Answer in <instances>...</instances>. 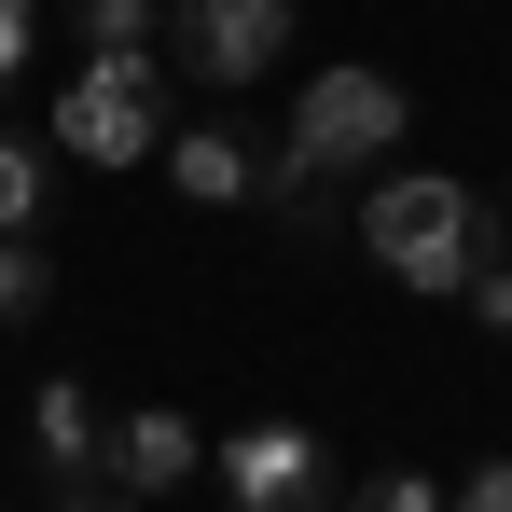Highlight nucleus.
Wrapping results in <instances>:
<instances>
[{"mask_svg": "<svg viewBox=\"0 0 512 512\" xmlns=\"http://www.w3.org/2000/svg\"><path fill=\"white\" fill-rule=\"evenodd\" d=\"M346 222H360L374 277H388V291H429V305H443V291H471V263L499 250V222L471 208V180H443V167H388Z\"/></svg>", "mask_w": 512, "mask_h": 512, "instance_id": "obj_1", "label": "nucleus"}, {"mask_svg": "<svg viewBox=\"0 0 512 512\" xmlns=\"http://www.w3.org/2000/svg\"><path fill=\"white\" fill-rule=\"evenodd\" d=\"M56 153L70 167H153L167 153V70L153 56H84L56 84Z\"/></svg>", "mask_w": 512, "mask_h": 512, "instance_id": "obj_2", "label": "nucleus"}, {"mask_svg": "<svg viewBox=\"0 0 512 512\" xmlns=\"http://www.w3.org/2000/svg\"><path fill=\"white\" fill-rule=\"evenodd\" d=\"M402 125H416V97L388 84V70H319V84L291 97V153H305L319 180L388 167V153H402Z\"/></svg>", "mask_w": 512, "mask_h": 512, "instance_id": "obj_3", "label": "nucleus"}, {"mask_svg": "<svg viewBox=\"0 0 512 512\" xmlns=\"http://www.w3.org/2000/svg\"><path fill=\"white\" fill-rule=\"evenodd\" d=\"M222 499L236 512H346L333 499V443L305 416H250L236 443H222Z\"/></svg>", "mask_w": 512, "mask_h": 512, "instance_id": "obj_4", "label": "nucleus"}, {"mask_svg": "<svg viewBox=\"0 0 512 512\" xmlns=\"http://www.w3.org/2000/svg\"><path fill=\"white\" fill-rule=\"evenodd\" d=\"M291 14L305 0H180V70L208 97H250L277 56H291Z\"/></svg>", "mask_w": 512, "mask_h": 512, "instance_id": "obj_5", "label": "nucleus"}, {"mask_svg": "<svg viewBox=\"0 0 512 512\" xmlns=\"http://www.w3.org/2000/svg\"><path fill=\"white\" fill-rule=\"evenodd\" d=\"M208 471V429L180 416V402H125V416H97V485L111 499H167Z\"/></svg>", "mask_w": 512, "mask_h": 512, "instance_id": "obj_6", "label": "nucleus"}, {"mask_svg": "<svg viewBox=\"0 0 512 512\" xmlns=\"http://www.w3.org/2000/svg\"><path fill=\"white\" fill-rule=\"evenodd\" d=\"M167 194H194V208H250V139L236 125H167Z\"/></svg>", "mask_w": 512, "mask_h": 512, "instance_id": "obj_7", "label": "nucleus"}, {"mask_svg": "<svg viewBox=\"0 0 512 512\" xmlns=\"http://www.w3.org/2000/svg\"><path fill=\"white\" fill-rule=\"evenodd\" d=\"M250 194L277 208V222H291V236H333V222H346V180H319L305 153H291V139H277V153H250Z\"/></svg>", "mask_w": 512, "mask_h": 512, "instance_id": "obj_8", "label": "nucleus"}, {"mask_svg": "<svg viewBox=\"0 0 512 512\" xmlns=\"http://www.w3.org/2000/svg\"><path fill=\"white\" fill-rule=\"evenodd\" d=\"M28 429H42V471H56V485H97V388L56 374V388L28 402Z\"/></svg>", "mask_w": 512, "mask_h": 512, "instance_id": "obj_9", "label": "nucleus"}, {"mask_svg": "<svg viewBox=\"0 0 512 512\" xmlns=\"http://www.w3.org/2000/svg\"><path fill=\"white\" fill-rule=\"evenodd\" d=\"M70 28H84V56H153V28H167L180 0H56Z\"/></svg>", "mask_w": 512, "mask_h": 512, "instance_id": "obj_10", "label": "nucleus"}, {"mask_svg": "<svg viewBox=\"0 0 512 512\" xmlns=\"http://www.w3.org/2000/svg\"><path fill=\"white\" fill-rule=\"evenodd\" d=\"M42 208H56V153H42V139H14V125H0V236H28V222H42Z\"/></svg>", "mask_w": 512, "mask_h": 512, "instance_id": "obj_11", "label": "nucleus"}, {"mask_svg": "<svg viewBox=\"0 0 512 512\" xmlns=\"http://www.w3.org/2000/svg\"><path fill=\"white\" fill-rule=\"evenodd\" d=\"M56 305V263H42V236H0V319H42Z\"/></svg>", "mask_w": 512, "mask_h": 512, "instance_id": "obj_12", "label": "nucleus"}, {"mask_svg": "<svg viewBox=\"0 0 512 512\" xmlns=\"http://www.w3.org/2000/svg\"><path fill=\"white\" fill-rule=\"evenodd\" d=\"M443 512H512V457H471V471L443 485Z\"/></svg>", "mask_w": 512, "mask_h": 512, "instance_id": "obj_13", "label": "nucleus"}, {"mask_svg": "<svg viewBox=\"0 0 512 512\" xmlns=\"http://www.w3.org/2000/svg\"><path fill=\"white\" fill-rule=\"evenodd\" d=\"M346 512H443V485H429V471H374Z\"/></svg>", "mask_w": 512, "mask_h": 512, "instance_id": "obj_14", "label": "nucleus"}, {"mask_svg": "<svg viewBox=\"0 0 512 512\" xmlns=\"http://www.w3.org/2000/svg\"><path fill=\"white\" fill-rule=\"evenodd\" d=\"M28 42H42V0H0V97L28 84Z\"/></svg>", "mask_w": 512, "mask_h": 512, "instance_id": "obj_15", "label": "nucleus"}, {"mask_svg": "<svg viewBox=\"0 0 512 512\" xmlns=\"http://www.w3.org/2000/svg\"><path fill=\"white\" fill-rule=\"evenodd\" d=\"M471 319H485V333H499V346H512V263H499V250L471 263Z\"/></svg>", "mask_w": 512, "mask_h": 512, "instance_id": "obj_16", "label": "nucleus"}, {"mask_svg": "<svg viewBox=\"0 0 512 512\" xmlns=\"http://www.w3.org/2000/svg\"><path fill=\"white\" fill-rule=\"evenodd\" d=\"M70 512H139V499H70Z\"/></svg>", "mask_w": 512, "mask_h": 512, "instance_id": "obj_17", "label": "nucleus"}, {"mask_svg": "<svg viewBox=\"0 0 512 512\" xmlns=\"http://www.w3.org/2000/svg\"><path fill=\"white\" fill-rule=\"evenodd\" d=\"M499 263H512V208H499Z\"/></svg>", "mask_w": 512, "mask_h": 512, "instance_id": "obj_18", "label": "nucleus"}]
</instances>
